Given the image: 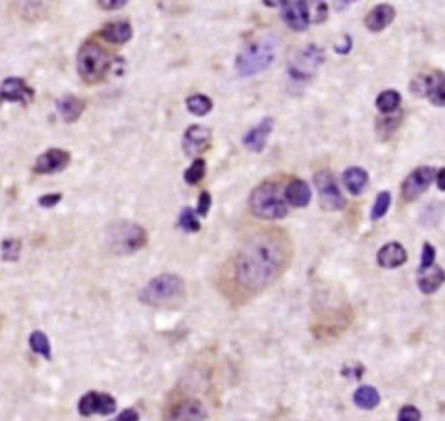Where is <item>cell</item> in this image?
<instances>
[{"label":"cell","instance_id":"cell-1","mask_svg":"<svg viewBox=\"0 0 445 421\" xmlns=\"http://www.w3.org/2000/svg\"><path fill=\"white\" fill-rule=\"evenodd\" d=\"M293 241L280 227H263L244 239L218 272V287L235 304L256 299L278 282L293 261Z\"/></svg>","mask_w":445,"mask_h":421},{"label":"cell","instance_id":"cell-2","mask_svg":"<svg viewBox=\"0 0 445 421\" xmlns=\"http://www.w3.org/2000/svg\"><path fill=\"white\" fill-rule=\"evenodd\" d=\"M285 177H270L263 181L251 190L248 206L250 210L257 218L263 220H280L285 218L289 213V203L285 200V187H287Z\"/></svg>","mask_w":445,"mask_h":421},{"label":"cell","instance_id":"cell-3","mask_svg":"<svg viewBox=\"0 0 445 421\" xmlns=\"http://www.w3.org/2000/svg\"><path fill=\"white\" fill-rule=\"evenodd\" d=\"M187 296V284L179 274L164 272L149 279L138 293V301L151 308H175Z\"/></svg>","mask_w":445,"mask_h":421},{"label":"cell","instance_id":"cell-4","mask_svg":"<svg viewBox=\"0 0 445 421\" xmlns=\"http://www.w3.org/2000/svg\"><path fill=\"white\" fill-rule=\"evenodd\" d=\"M112 65H114V58L97 42L88 39L80 45L79 54H77V71L88 86L101 84L103 80H106L112 71Z\"/></svg>","mask_w":445,"mask_h":421},{"label":"cell","instance_id":"cell-5","mask_svg":"<svg viewBox=\"0 0 445 421\" xmlns=\"http://www.w3.org/2000/svg\"><path fill=\"white\" fill-rule=\"evenodd\" d=\"M276 60V43L272 37H263L248 45L235 60L237 73L241 77H251L268 69Z\"/></svg>","mask_w":445,"mask_h":421},{"label":"cell","instance_id":"cell-6","mask_svg":"<svg viewBox=\"0 0 445 421\" xmlns=\"http://www.w3.org/2000/svg\"><path fill=\"white\" fill-rule=\"evenodd\" d=\"M106 242L118 256H131L147 244V233L140 224L129 220L114 222L106 230Z\"/></svg>","mask_w":445,"mask_h":421},{"label":"cell","instance_id":"cell-7","mask_svg":"<svg viewBox=\"0 0 445 421\" xmlns=\"http://www.w3.org/2000/svg\"><path fill=\"white\" fill-rule=\"evenodd\" d=\"M410 90L419 97H427L434 106H445V73L434 69L430 73L419 75L412 80Z\"/></svg>","mask_w":445,"mask_h":421},{"label":"cell","instance_id":"cell-8","mask_svg":"<svg viewBox=\"0 0 445 421\" xmlns=\"http://www.w3.org/2000/svg\"><path fill=\"white\" fill-rule=\"evenodd\" d=\"M322 62H325L322 49L317 47V45H306L304 49H300L299 53L294 54L291 63H289V75L293 79L308 80L313 77L315 71L319 69Z\"/></svg>","mask_w":445,"mask_h":421},{"label":"cell","instance_id":"cell-9","mask_svg":"<svg viewBox=\"0 0 445 421\" xmlns=\"http://www.w3.org/2000/svg\"><path fill=\"white\" fill-rule=\"evenodd\" d=\"M313 181L315 187H317V192H319V201L322 209L341 210L346 206L343 192H341L339 184H337L330 170H322L319 174H315Z\"/></svg>","mask_w":445,"mask_h":421},{"label":"cell","instance_id":"cell-10","mask_svg":"<svg viewBox=\"0 0 445 421\" xmlns=\"http://www.w3.org/2000/svg\"><path fill=\"white\" fill-rule=\"evenodd\" d=\"M207 410L203 403L194 397H184L168 406L163 421H205Z\"/></svg>","mask_w":445,"mask_h":421},{"label":"cell","instance_id":"cell-11","mask_svg":"<svg viewBox=\"0 0 445 421\" xmlns=\"http://www.w3.org/2000/svg\"><path fill=\"white\" fill-rule=\"evenodd\" d=\"M115 399L111 394H103V391H88L84 394L79 401V414L84 417L94 416H111L112 412H115Z\"/></svg>","mask_w":445,"mask_h":421},{"label":"cell","instance_id":"cell-12","mask_svg":"<svg viewBox=\"0 0 445 421\" xmlns=\"http://www.w3.org/2000/svg\"><path fill=\"white\" fill-rule=\"evenodd\" d=\"M434 168H430V166H419L415 168L412 174L406 175V180L403 181V198L406 201H414L418 200L419 196L427 192L432 181H434Z\"/></svg>","mask_w":445,"mask_h":421},{"label":"cell","instance_id":"cell-13","mask_svg":"<svg viewBox=\"0 0 445 421\" xmlns=\"http://www.w3.org/2000/svg\"><path fill=\"white\" fill-rule=\"evenodd\" d=\"M282 17L285 25L294 32L308 30L311 23V8L306 0H289L282 4Z\"/></svg>","mask_w":445,"mask_h":421},{"label":"cell","instance_id":"cell-14","mask_svg":"<svg viewBox=\"0 0 445 421\" xmlns=\"http://www.w3.org/2000/svg\"><path fill=\"white\" fill-rule=\"evenodd\" d=\"M36 97L34 88L25 82L19 77H8L0 82V105L2 103H21V105H30Z\"/></svg>","mask_w":445,"mask_h":421},{"label":"cell","instance_id":"cell-15","mask_svg":"<svg viewBox=\"0 0 445 421\" xmlns=\"http://www.w3.org/2000/svg\"><path fill=\"white\" fill-rule=\"evenodd\" d=\"M211 140H213V132L209 127L190 125L183 134V151L190 157L199 158V155H203L211 148Z\"/></svg>","mask_w":445,"mask_h":421},{"label":"cell","instance_id":"cell-16","mask_svg":"<svg viewBox=\"0 0 445 421\" xmlns=\"http://www.w3.org/2000/svg\"><path fill=\"white\" fill-rule=\"evenodd\" d=\"M69 163H71V155H69V151L60 148H51L37 157L36 164H34V172L39 175L58 174V172H62V170L68 168Z\"/></svg>","mask_w":445,"mask_h":421},{"label":"cell","instance_id":"cell-17","mask_svg":"<svg viewBox=\"0 0 445 421\" xmlns=\"http://www.w3.org/2000/svg\"><path fill=\"white\" fill-rule=\"evenodd\" d=\"M274 129V120L272 118H265L257 123L256 127H251L250 131L244 134L242 138V144H244V148L250 149L253 153H261L267 146V140L270 137V132Z\"/></svg>","mask_w":445,"mask_h":421},{"label":"cell","instance_id":"cell-18","mask_svg":"<svg viewBox=\"0 0 445 421\" xmlns=\"http://www.w3.org/2000/svg\"><path fill=\"white\" fill-rule=\"evenodd\" d=\"M97 36L120 47V45H125L132 37V27L131 23L125 21V19H118V21L106 23L105 27L97 32Z\"/></svg>","mask_w":445,"mask_h":421},{"label":"cell","instance_id":"cell-19","mask_svg":"<svg viewBox=\"0 0 445 421\" xmlns=\"http://www.w3.org/2000/svg\"><path fill=\"white\" fill-rule=\"evenodd\" d=\"M408 259V253L404 250V246L401 242H388L384 244L377 253V261L382 269H397L401 265L406 263Z\"/></svg>","mask_w":445,"mask_h":421},{"label":"cell","instance_id":"cell-20","mask_svg":"<svg viewBox=\"0 0 445 421\" xmlns=\"http://www.w3.org/2000/svg\"><path fill=\"white\" fill-rule=\"evenodd\" d=\"M393 19H395V8L391 4H378L365 15V27L369 32L378 34V32L386 30L393 23Z\"/></svg>","mask_w":445,"mask_h":421},{"label":"cell","instance_id":"cell-21","mask_svg":"<svg viewBox=\"0 0 445 421\" xmlns=\"http://www.w3.org/2000/svg\"><path fill=\"white\" fill-rule=\"evenodd\" d=\"M445 282V270L440 265H432L429 269H419L418 270V287L425 295H432L440 289Z\"/></svg>","mask_w":445,"mask_h":421},{"label":"cell","instance_id":"cell-22","mask_svg":"<svg viewBox=\"0 0 445 421\" xmlns=\"http://www.w3.org/2000/svg\"><path fill=\"white\" fill-rule=\"evenodd\" d=\"M285 200L291 207H306L311 201V189L304 180L289 177L285 187Z\"/></svg>","mask_w":445,"mask_h":421},{"label":"cell","instance_id":"cell-23","mask_svg":"<svg viewBox=\"0 0 445 421\" xmlns=\"http://www.w3.org/2000/svg\"><path fill=\"white\" fill-rule=\"evenodd\" d=\"M56 108L60 118H62L65 123H75V121L82 116L84 108H86V103H84L80 97H77V95L68 94L63 95L62 99H58Z\"/></svg>","mask_w":445,"mask_h":421},{"label":"cell","instance_id":"cell-24","mask_svg":"<svg viewBox=\"0 0 445 421\" xmlns=\"http://www.w3.org/2000/svg\"><path fill=\"white\" fill-rule=\"evenodd\" d=\"M367 183H369V174L363 168H360V166L346 168L345 174H343V184H345L346 190L352 196L362 194L363 190L367 189Z\"/></svg>","mask_w":445,"mask_h":421},{"label":"cell","instance_id":"cell-25","mask_svg":"<svg viewBox=\"0 0 445 421\" xmlns=\"http://www.w3.org/2000/svg\"><path fill=\"white\" fill-rule=\"evenodd\" d=\"M352 399H354V405L362 410H372L380 405V394L372 386H360L352 395Z\"/></svg>","mask_w":445,"mask_h":421},{"label":"cell","instance_id":"cell-26","mask_svg":"<svg viewBox=\"0 0 445 421\" xmlns=\"http://www.w3.org/2000/svg\"><path fill=\"white\" fill-rule=\"evenodd\" d=\"M399 106H401V94L397 90H384L377 97V108L386 116L395 114Z\"/></svg>","mask_w":445,"mask_h":421},{"label":"cell","instance_id":"cell-27","mask_svg":"<svg viewBox=\"0 0 445 421\" xmlns=\"http://www.w3.org/2000/svg\"><path fill=\"white\" fill-rule=\"evenodd\" d=\"M187 108L194 116H207L213 111V101L203 94H194L187 99Z\"/></svg>","mask_w":445,"mask_h":421},{"label":"cell","instance_id":"cell-28","mask_svg":"<svg viewBox=\"0 0 445 421\" xmlns=\"http://www.w3.org/2000/svg\"><path fill=\"white\" fill-rule=\"evenodd\" d=\"M28 343H30L32 353L39 354V356H43L45 360L53 358V353H51V343H49V337L45 336L43 332H39V330L32 332Z\"/></svg>","mask_w":445,"mask_h":421},{"label":"cell","instance_id":"cell-29","mask_svg":"<svg viewBox=\"0 0 445 421\" xmlns=\"http://www.w3.org/2000/svg\"><path fill=\"white\" fill-rule=\"evenodd\" d=\"M179 226L183 227L184 232L198 233L199 230H201V226H199V218L196 209H192V207H184V209L181 210V215H179Z\"/></svg>","mask_w":445,"mask_h":421},{"label":"cell","instance_id":"cell-30","mask_svg":"<svg viewBox=\"0 0 445 421\" xmlns=\"http://www.w3.org/2000/svg\"><path fill=\"white\" fill-rule=\"evenodd\" d=\"M205 172H207V164L203 158H194L189 170H184V181L189 184H198L205 177Z\"/></svg>","mask_w":445,"mask_h":421},{"label":"cell","instance_id":"cell-31","mask_svg":"<svg viewBox=\"0 0 445 421\" xmlns=\"http://www.w3.org/2000/svg\"><path fill=\"white\" fill-rule=\"evenodd\" d=\"M389 206H391V194L389 192H380L371 209V220H380L388 213Z\"/></svg>","mask_w":445,"mask_h":421},{"label":"cell","instance_id":"cell-32","mask_svg":"<svg viewBox=\"0 0 445 421\" xmlns=\"http://www.w3.org/2000/svg\"><path fill=\"white\" fill-rule=\"evenodd\" d=\"M21 253V242L17 239H6L2 241V259L4 261H17Z\"/></svg>","mask_w":445,"mask_h":421},{"label":"cell","instance_id":"cell-33","mask_svg":"<svg viewBox=\"0 0 445 421\" xmlns=\"http://www.w3.org/2000/svg\"><path fill=\"white\" fill-rule=\"evenodd\" d=\"M434 259H436V250L434 246L430 244V242H425L423 244V252H421V265H419V269H429L434 265Z\"/></svg>","mask_w":445,"mask_h":421},{"label":"cell","instance_id":"cell-34","mask_svg":"<svg viewBox=\"0 0 445 421\" xmlns=\"http://www.w3.org/2000/svg\"><path fill=\"white\" fill-rule=\"evenodd\" d=\"M397 420L399 421H421V412H419V408H415V406L406 405L399 410Z\"/></svg>","mask_w":445,"mask_h":421},{"label":"cell","instance_id":"cell-35","mask_svg":"<svg viewBox=\"0 0 445 421\" xmlns=\"http://www.w3.org/2000/svg\"><path fill=\"white\" fill-rule=\"evenodd\" d=\"M211 194L207 192V190H203L201 194H199L198 198V207H196V213H198L199 216H207V213H209L211 209Z\"/></svg>","mask_w":445,"mask_h":421},{"label":"cell","instance_id":"cell-36","mask_svg":"<svg viewBox=\"0 0 445 421\" xmlns=\"http://www.w3.org/2000/svg\"><path fill=\"white\" fill-rule=\"evenodd\" d=\"M62 201V194L60 192H54V194H45L39 198V206L42 207H54Z\"/></svg>","mask_w":445,"mask_h":421},{"label":"cell","instance_id":"cell-37","mask_svg":"<svg viewBox=\"0 0 445 421\" xmlns=\"http://www.w3.org/2000/svg\"><path fill=\"white\" fill-rule=\"evenodd\" d=\"M127 4V0H97V6L101 10H118Z\"/></svg>","mask_w":445,"mask_h":421},{"label":"cell","instance_id":"cell-38","mask_svg":"<svg viewBox=\"0 0 445 421\" xmlns=\"http://www.w3.org/2000/svg\"><path fill=\"white\" fill-rule=\"evenodd\" d=\"M341 39H343V43L339 42L337 45H335V53L346 54L352 49V37L349 36V34H345V36H341Z\"/></svg>","mask_w":445,"mask_h":421},{"label":"cell","instance_id":"cell-39","mask_svg":"<svg viewBox=\"0 0 445 421\" xmlns=\"http://www.w3.org/2000/svg\"><path fill=\"white\" fill-rule=\"evenodd\" d=\"M328 17V4L325 2H319V4L315 6V15H313V21L315 23H322Z\"/></svg>","mask_w":445,"mask_h":421},{"label":"cell","instance_id":"cell-40","mask_svg":"<svg viewBox=\"0 0 445 421\" xmlns=\"http://www.w3.org/2000/svg\"><path fill=\"white\" fill-rule=\"evenodd\" d=\"M399 123H401V116H393V118H389V120H386V121H382V120H378V132H382V129H386V127H388V129H391V131H395V129H397L399 127Z\"/></svg>","mask_w":445,"mask_h":421},{"label":"cell","instance_id":"cell-41","mask_svg":"<svg viewBox=\"0 0 445 421\" xmlns=\"http://www.w3.org/2000/svg\"><path fill=\"white\" fill-rule=\"evenodd\" d=\"M114 421H140V414L134 408H125Z\"/></svg>","mask_w":445,"mask_h":421},{"label":"cell","instance_id":"cell-42","mask_svg":"<svg viewBox=\"0 0 445 421\" xmlns=\"http://www.w3.org/2000/svg\"><path fill=\"white\" fill-rule=\"evenodd\" d=\"M436 184L441 192H445V168H441L438 174H436Z\"/></svg>","mask_w":445,"mask_h":421}]
</instances>
